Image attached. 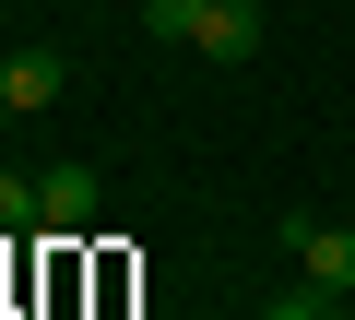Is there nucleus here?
<instances>
[{
    "label": "nucleus",
    "instance_id": "1a4fd4ad",
    "mask_svg": "<svg viewBox=\"0 0 355 320\" xmlns=\"http://www.w3.org/2000/svg\"><path fill=\"white\" fill-rule=\"evenodd\" d=\"M0 60H12V48H0Z\"/></svg>",
    "mask_w": 355,
    "mask_h": 320
},
{
    "label": "nucleus",
    "instance_id": "f257e3e1",
    "mask_svg": "<svg viewBox=\"0 0 355 320\" xmlns=\"http://www.w3.org/2000/svg\"><path fill=\"white\" fill-rule=\"evenodd\" d=\"M95 214H107V178L95 167H36V226L48 237H95Z\"/></svg>",
    "mask_w": 355,
    "mask_h": 320
},
{
    "label": "nucleus",
    "instance_id": "7ed1b4c3",
    "mask_svg": "<svg viewBox=\"0 0 355 320\" xmlns=\"http://www.w3.org/2000/svg\"><path fill=\"white\" fill-rule=\"evenodd\" d=\"M0 95H12V119H36V107L71 95V60L60 48H12V60H0Z\"/></svg>",
    "mask_w": 355,
    "mask_h": 320
},
{
    "label": "nucleus",
    "instance_id": "0eeeda50",
    "mask_svg": "<svg viewBox=\"0 0 355 320\" xmlns=\"http://www.w3.org/2000/svg\"><path fill=\"white\" fill-rule=\"evenodd\" d=\"M320 320H355V308H343V296H331V308H320Z\"/></svg>",
    "mask_w": 355,
    "mask_h": 320
},
{
    "label": "nucleus",
    "instance_id": "39448f33",
    "mask_svg": "<svg viewBox=\"0 0 355 320\" xmlns=\"http://www.w3.org/2000/svg\"><path fill=\"white\" fill-rule=\"evenodd\" d=\"M190 12H202V0H142V36H178V48H190Z\"/></svg>",
    "mask_w": 355,
    "mask_h": 320
},
{
    "label": "nucleus",
    "instance_id": "20e7f679",
    "mask_svg": "<svg viewBox=\"0 0 355 320\" xmlns=\"http://www.w3.org/2000/svg\"><path fill=\"white\" fill-rule=\"evenodd\" d=\"M190 48L202 60H249L261 48V0H202V12H190Z\"/></svg>",
    "mask_w": 355,
    "mask_h": 320
},
{
    "label": "nucleus",
    "instance_id": "6e6552de",
    "mask_svg": "<svg viewBox=\"0 0 355 320\" xmlns=\"http://www.w3.org/2000/svg\"><path fill=\"white\" fill-rule=\"evenodd\" d=\"M0 130H12V95H0Z\"/></svg>",
    "mask_w": 355,
    "mask_h": 320
},
{
    "label": "nucleus",
    "instance_id": "423d86ee",
    "mask_svg": "<svg viewBox=\"0 0 355 320\" xmlns=\"http://www.w3.org/2000/svg\"><path fill=\"white\" fill-rule=\"evenodd\" d=\"M36 226V178H0V237H24Z\"/></svg>",
    "mask_w": 355,
    "mask_h": 320
},
{
    "label": "nucleus",
    "instance_id": "f03ea898",
    "mask_svg": "<svg viewBox=\"0 0 355 320\" xmlns=\"http://www.w3.org/2000/svg\"><path fill=\"white\" fill-rule=\"evenodd\" d=\"M296 273H308L320 296H355V226H320V214H296Z\"/></svg>",
    "mask_w": 355,
    "mask_h": 320
}]
</instances>
